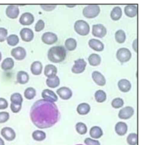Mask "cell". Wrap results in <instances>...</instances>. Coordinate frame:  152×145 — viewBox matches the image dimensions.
Here are the masks:
<instances>
[{
    "instance_id": "obj_1",
    "label": "cell",
    "mask_w": 152,
    "mask_h": 145,
    "mask_svg": "<svg viewBox=\"0 0 152 145\" xmlns=\"http://www.w3.org/2000/svg\"><path fill=\"white\" fill-rule=\"evenodd\" d=\"M33 124L39 128H48L59 120L60 114L57 106L52 101L41 99L31 106L30 112Z\"/></svg>"
},
{
    "instance_id": "obj_2",
    "label": "cell",
    "mask_w": 152,
    "mask_h": 145,
    "mask_svg": "<svg viewBox=\"0 0 152 145\" xmlns=\"http://www.w3.org/2000/svg\"><path fill=\"white\" fill-rule=\"evenodd\" d=\"M65 57L66 50L63 46H54L48 50V58L52 63H61L65 60Z\"/></svg>"
},
{
    "instance_id": "obj_3",
    "label": "cell",
    "mask_w": 152,
    "mask_h": 145,
    "mask_svg": "<svg viewBox=\"0 0 152 145\" xmlns=\"http://www.w3.org/2000/svg\"><path fill=\"white\" fill-rule=\"evenodd\" d=\"M74 27L77 33L81 36H86L90 32L89 24L83 20H77L75 22Z\"/></svg>"
},
{
    "instance_id": "obj_4",
    "label": "cell",
    "mask_w": 152,
    "mask_h": 145,
    "mask_svg": "<svg viewBox=\"0 0 152 145\" xmlns=\"http://www.w3.org/2000/svg\"><path fill=\"white\" fill-rule=\"evenodd\" d=\"M100 11V9L97 5H88L85 7L83 10V16L87 18H93L97 17Z\"/></svg>"
},
{
    "instance_id": "obj_5",
    "label": "cell",
    "mask_w": 152,
    "mask_h": 145,
    "mask_svg": "<svg viewBox=\"0 0 152 145\" xmlns=\"http://www.w3.org/2000/svg\"><path fill=\"white\" fill-rule=\"evenodd\" d=\"M116 58L122 63L127 62L131 58V53L126 48H121L116 52Z\"/></svg>"
},
{
    "instance_id": "obj_6",
    "label": "cell",
    "mask_w": 152,
    "mask_h": 145,
    "mask_svg": "<svg viewBox=\"0 0 152 145\" xmlns=\"http://www.w3.org/2000/svg\"><path fill=\"white\" fill-rule=\"evenodd\" d=\"M86 65L87 63L84 59H77L74 61V64L71 69V71L72 73L76 74L83 73L85 70Z\"/></svg>"
},
{
    "instance_id": "obj_7",
    "label": "cell",
    "mask_w": 152,
    "mask_h": 145,
    "mask_svg": "<svg viewBox=\"0 0 152 145\" xmlns=\"http://www.w3.org/2000/svg\"><path fill=\"white\" fill-rule=\"evenodd\" d=\"M107 33L106 28L102 24H96L93 25L92 35L97 38H102L104 37Z\"/></svg>"
},
{
    "instance_id": "obj_8",
    "label": "cell",
    "mask_w": 152,
    "mask_h": 145,
    "mask_svg": "<svg viewBox=\"0 0 152 145\" xmlns=\"http://www.w3.org/2000/svg\"><path fill=\"white\" fill-rule=\"evenodd\" d=\"M42 41L45 44L52 45L56 42L58 41V36L55 33L53 32H47L42 35Z\"/></svg>"
},
{
    "instance_id": "obj_9",
    "label": "cell",
    "mask_w": 152,
    "mask_h": 145,
    "mask_svg": "<svg viewBox=\"0 0 152 145\" xmlns=\"http://www.w3.org/2000/svg\"><path fill=\"white\" fill-rule=\"evenodd\" d=\"M134 113V110L132 107L126 106L119 110L118 117L121 119H128L133 116Z\"/></svg>"
},
{
    "instance_id": "obj_10",
    "label": "cell",
    "mask_w": 152,
    "mask_h": 145,
    "mask_svg": "<svg viewBox=\"0 0 152 145\" xmlns=\"http://www.w3.org/2000/svg\"><path fill=\"white\" fill-rule=\"evenodd\" d=\"M11 54L15 60H22L26 56V51L21 47H17L11 50Z\"/></svg>"
},
{
    "instance_id": "obj_11",
    "label": "cell",
    "mask_w": 152,
    "mask_h": 145,
    "mask_svg": "<svg viewBox=\"0 0 152 145\" xmlns=\"http://www.w3.org/2000/svg\"><path fill=\"white\" fill-rule=\"evenodd\" d=\"M1 135L7 141H12L16 137V134L13 129L10 127H4L1 130Z\"/></svg>"
},
{
    "instance_id": "obj_12",
    "label": "cell",
    "mask_w": 152,
    "mask_h": 145,
    "mask_svg": "<svg viewBox=\"0 0 152 145\" xmlns=\"http://www.w3.org/2000/svg\"><path fill=\"white\" fill-rule=\"evenodd\" d=\"M34 20L33 15L30 13H24L21 14L19 19V22L21 24L24 26H28L31 24Z\"/></svg>"
},
{
    "instance_id": "obj_13",
    "label": "cell",
    "mask_w": 152,
    "mask_h": 145,
    "mask_svg": "<svg viewBox=\"0 0 152 145\" xmlns=\"http://www.w3.org/2000/svg\"><path fill=\"white\" fill-rule=\"evenodd\" d=\"M20 35L21 39L25 42H30L34 38L33 30L29 28H23L20 32Z\"/></svg>"
},
{
    "instance_id": "obj_14",
    "label": "cell",
    "mask_w": 152,
    "mask_h": 145,
    "mask_svg": "<svg viewBox=\"0 0 152 145\" xmlns=\"http://www.w3.org/2000/svg\"><path fill=\"white\" fill-rule=\"evenodd\" d=\"M56 93L62 100H68L72 95L71 90L66 87H62L56 90Z\"/></svg>"
},
{
    "instance_id": "obj_15",
    "label": "cell",
    "mask_w": 152,
    "mask_h": 145,
    "mask_svg": "<svg viewBox=\"0 0 152 145\" xmlns=\"http://www.w3.org/2000/svg\"><path fill=\"white\" fill-rule=\"evenodd\" d=\"M42 97L44 100L52 102H55L58 100L56 94L53 91L49 89H45L42 91Z\"/></svg>"
},
{
    "instance_id": "obj_16",
    "label": "cell",
    "mask_w": 152,
    "mask_h": 145,
    "mask_svg": "<svg viewBox=\"0 0 152 145\" xmlns=\"http://www.w3.org/2000/svg\"><path fill=\"white\" fill-rule=\"evenodd\" d=\"M5 13L8 18L12 19L16 18L18 16L20 13L19 8H18V7L14 5H9L6 8Z\"/></svg>"
},
{
    "instance_id": "obj_17",
    "label": "cell",
    "mask_w": 152,
    "mask_h": 145,
    "mask_svg": "<svg viewBox=\"0 0 152 145\" xmlns=\"http://www.w3.org/2000/svg\"><path fill=\"white\" fill-rule=\"evenodd\" d=\"M91 77L94 82L99 86H104L106 84L104 76L98 71H94L91 74Z\"/></svg>"
},
{
    "instance_id": "obj_18",
    "label": "cell",
    "mask_w": 152,
    "mask_h": 145,
    "mask_svg": "<svg viewBox=\"0 0 152 145\" xmlns=\"http://www.w3.org/2000/svg\"><path fill=\"white\" fill-rule=\"evenodd\" d=\"M89 47L94 51H102L104 49L103 44L99 40L96 39H91L88 41Z\"/></svg>"
},
{
    "instance_id": "obj_19",
    "label": "cell",
    "mask_w": 152,
    "mask_h": 145,
    "mask_svg": "<svg viewBox=\"0 0 152 145\" xmlns=\"http://www.w3.org/2000/svg\"><path fill=\"white\" fill-rule=\"evenodd\" d=\"M124 13L128 17H134L137 15L138 8L137 5H127L124 8Z\"/></svg>"
},
{
    "instance_id": "obj_20",
    "label": "cell",
    "mask_w": 152,
    "mask_h": 145,
    "mask_svg": "<svg viewBox=\"0 0 152 145\" xmlns=\"http://www.w3.org/2000/svg\"><path fill=\"white\" fill-rule=\"evenodd\" d=\"M115 130L116 134L120 136L126 134L128 131V126L126 123L124 122H118L115 127Z\"/></svg>"
},
{
    "instance_id": "obj_21",
    "label": "cell",
    "mask_w": 152,
    "mask_h": 145,
    "mask_svg": "<svg viewBox=\"0 0 152 145\" xmlns=\"http://www.w3.org/2000/svg\"><path fill=\"white\" fill-rule=\"evenodd\" d=\"M118 87L120 91L123 92H126L130 90L131 88V84L128 80L126 79H122L118 81Z\"/></svg>"
},
{
    "instance_id": "obj_22",
    "label": "cell",
    "mask_w": 152,
    "mask_h": 145,
    "mask_svg": "<svg viewBox=\"0 0 152 145\" xmlns=\"http://www.w3.org/2000/svg\"><path fill=\"white\" fill-rule=\"evenodd\" d=\"M43 69L42 64L39 61H35L32 63L30 66V70L33 75H39L41 74Z\"/></svg>"
},
{
    "instance_id": "obj_23",
    "label": "cell",
    "mask_w": 152,
    "mask_h": 145,
    "mask_svg": "<svg viewBox=\"0 0 152 145\" xmlns=\"http://www.w3.org/2000/svg\"><path fill=\"white\" fill-rule=\"evenodd\" d=\"M57 73V68L53 64H47L45 66L44 74L48 78H51L56 76Z\"/></svg>"
},
{
    "instance_id": "obj_24",
    "label": "cell",
    "mask_w": 152,
    "mask_h": 145,
    "mask_svg": "<svg viewBox=\"0 0 152 145\" xmlns=\"http://www.w3.org/2000/svg\"><path fill=\"white\" fill-rule=\"evenodd\" d=\"M89 134L93 138L98 139L103 135V131L100 127L94 126L90 128Z\"/></svg>"
},
{
    "instance_id": "obj_25",
    "label": "cell",
    "mask_w": 152,
    "mask_h": 145,
    "mask_svg": "<svg viewBox=\"0 0 152 145\" xmlns=\"http://www.w3.org/2000/svg\"><path fill=\"white\" fill-rule=\"evenodd\" d=\"M90 111V106L88 103H82L78 105L77 107V112L79 115H86Z\"/></svg>"
},
{
    "instance_id": "obj_26",
    "label": "cell",
    "mask_w": 152,
    "mask_h": 145,
    "mask_svg": "<svg viewBox=\"0 0 152 145\" xmlns=\"http://www.w3.org/2000/svg\"><path fill=\"white\" fill-rule=\"evenodd\" d=\"M29 80L28 74L25 71H19L17 75V81L20 84H25Z\"/></svg>"
},
{
    "instance_id": "obj_27",
    "label": "cell",
    "mask_w": 152,
    "mask_h": 145,
    "mask_svg": "<svg viewBox=\"0 0 152 145\" xmlns=\"http://www.w3.org/2000/svg\"><path fill=\"white\" fill-rule=\"evenodd\" d=\"M14 66V60L10 57H7L3 60L2 63H1V67L2 68V70L6 71V70L12 69Z\"/></svg>"
},
{
    "instance_id": "obj_28",
    "label": "cell",
    "mask_w": 152,
    "mask_h": 145,
    "mask_svg": "<svg viewBox=\"0 0 152 145\" xmlns=\"http://www.w3.org/2000/svg\"><path fill=\"white\" fill-rule=\"evenodd\" d=\"M89 64L92 66H97L101 63V57L99 55L93 53L90 54L88 58Z\"/></svg>"
},
{
    "instance_id": "obj_29",
    "label": "cell",
    "mask_w": 152,
    "mask_h": 145,
    "mask_svg": "<svg viewBox=\"0 0 152 145\" xmlns=\"http://www.w3.org/2000/svg\"><path fill=\"white\" fill-rule=\"evenodd\" d=\"M46 83L49 87L51 88H54L59 85L60 80L59 77L56 75L51 78H48V79H46Z\"/></svg>"
},
{
    "instance_id": "obj_30",
    "label": "cell",
    "mask_w": 152,
    "mask_h": 145,
    "mask_svg": "<svg viewBox=\"0 0 152 145\" xmlns=\"http://www.w3.org/2000/svg\"><path fill=\"white\" fill-rule=\"evenodd\" d=\"M122 15V12L121 8L117 6L114 7L112 10L110 12V18L114 20V21H117L121 18Z\"/></svg>"
},
{
    "instance_id": "obj_31",
    "label": "cell",
    "mask_w": 152,
    "mask_h": 145,
    "mask_svg": "<svg viewBox=\"0 0 152 145\" xmlns=\"http://www.w3.org/2000/svg\"><path fill=\"white\" fill-rule=\"evenodd\" d=\"M77 41L72 38H69L66 39L65 42V46L68 51H73L77 47Z\"/></svg>"
},
{
    "instance_id": "obj_32",
    "label": "cell",
    "mask_w": 152,
    "mask_h": 145,
    "mask_svg": "<svg viewBox=\"0 0 152 145\" xmlns=\"http://www.w3.org/2000/svg\"><path fill=\"white\" fill-rule=\"evenodd\" d=\"M46 133L41 130H36L32 133V137L36 141H43L46 138Z\"/></svg>"
},
{
    "instance_id": "obj_33",
    "label": "cell",
    "mask_w": 152,
    "mask_h": 145,
    "mask_svg": "<svg viewBox=\"0 0 152 145\" xmlns=\"http://www.w3.org/2000/svg\"><path fill=\"white\" fill-rule=\"evenodd\" d=\"M115 38L116 41L119 44H122L125 42L126 39V35L124 30H118L115 32Z\"/></svg>"
},
{
    "instance_id": "obj_34",
    "label": "cell",
    "mask_w": 152,
    "mask_h": 145,
    "mask_svg": "<svg viewBox=\"0 0 152 145\" xmlns=\"http://www.w3.org/2000/svg\"><path fill=\"white\" fill-rule=\"evenodd\" d=\"M94 97L97 102L103 103L106 100V94L104 91L99 90L96 91L94 94Z\"/></svg>"
},
{
    "instance_id": "obj_35",
    "label": "cell",
    "mask_w": 152,
    "mask_h": 145,
    "mask_svg": "<svg viewBox=\"0 0 152 145\" xmlns=\"http://www.w3.org/2000/svg\"><path fill=\"white\" fill-rule=\"evenodd\" d=\"M36 94V90L33 87H28L27 88L24 92V95L26 98L27 100H31L33 99Z\"/></svg>"
},
{
    "instance_id": "obj_36",
    "label": "cell",
    "mask_w": 152,
    "mask_h": 145,
    "mask_svg": "<svg viewBox=\"0 0 152 145\" xmlns=\"http://www.w3.org/2000/svg\"><path fill=\"white\" fill-rule=\"evenodd\" d=\"M7 44L10 46H12V47L15 46L19 42V38L17 35L15 34H12L7 36Z\"/></svg>"
},
{
    "instance_id": "obj_37",
    "label": "cell",
    "mask_w": 152,
    "mask_h": 145,
    "mask_svg": "<svg viewBox=\"0 0 152 145\" xmlns=\"http://www.w3.org/2000/svg\"><path fill=\"white\" fill-rule=\"evenodd\" d=\"M75 129L77 132L80 135H84L86 134L87 131V127L83 122H78L75 125Z\"/></svg>"
},
{
    "instance_id": "obj_38",
    "label": "cell",
    "mask_w": 152,
    "mask_h": 145,
    "mask_svg": "<svg viewBox=\"0 0 152 145\" xmlns=\"http://www.w3.org/2000/svg\"><path fill=\"white\" fill-rule=\"evenodd\" d=\"M126 141L129 145H137L138 136L136 133H130L126 137Z\"/></svg>"
},
{
    "instance_id": "obj_39",
    "label": "cell",
    "mask_w": 152,
    "mask_h": 145,
    "mask_svg": "<svg viewBox=\"0 0 152 145\" xmlns=\"http://www.w3.org/2000/svg\"><path fill=\"white\" fill-rule=\"evenodd\" d=\"M10 100H11V103L22 104V102H23V97H22L20 93L15 92L11 95Z\"/></svg>"
},
{
    "instance_id": "obj_40",
    "label": "cell",
    "mask_w": 152,
    "mask_h": 145,
    "mask_svg": "<svg viewBox=\"0 0 152 145\" xmlns=\"http://www.w3.org/2000/svg\"><path fill=\"white\" fill-rule=\"evenodd\" d=\"M124 100L121 98H115L112 101L111 103L112 106L115 109H119L122 107L124 106Z\"/></svg>"
},
{
    "instance_id": "obj_41",
    "label": "cell",
    "mask_w": 152,
    "mask_h": 145,
    "mask_svg": "<svg viewBox=\"0 0 152 145\" xmlns=\"http://www.w3.org/2000/svg\"><path fill=\"white\" fill-rule=\"evenodd\" d=\"M10 118V114L7 112H0V124L6 122Z\"/></svg>"
},
{
    "instance_id": "obj_42",
    "label": "cell",
    "mask_w": 152,
    "mask_h": 145,
    "mask_svg": "<svg viewBox=\"0 0 152 145\" xmlns=\"http://www.w3.org/2000/svg\"><path fill=\"white\" fill-rule=\"evenodd\" d=\"M8 31L4 27H0V42H4L7 38Z\"/></svg>"
},
{
    "instance_id": "obj_43",
    "label": "cell",
    "mask_w": 152,
    "mask_h": 145,
    "mask_svg": "<svg viewBox=\"0 0 152 145\" xmlns=\"http://www.w3.org/2000/svg\"><path fill=\"white\" fill-rule=\"evenodd\" d=\"M44 27H45V22L43 21V20H39L34 26V29L36 32H40L44 29Z\"/></svg>"
},
{
    "instance_id": "obj_44",
    "label": "cell",
    "mask_w": 152,
    "mask_h": 145,
    "mask_svg": "<svg viewBox=\"0 0 152 145\" xmlns=\"http://www.w3.org/2000/svg\"><path fill=\"white\" fill-rule=\"evenodd\" d=\"M10 108L13 113H18L20 111L21 109V104L11 103L10 105Z\"/></svg>"
},
{
    "instance_id": "obj_45",
    "label": "cell",
    "mask_w": 152,
    "mask_h": 145,
    "mask_svg": "<svg viewBox=\"0 0 152 145\" xmlns=\"http://www.w3.org/2000/svg\"><path fill=\"white\" fill-rule=\"evenodd\" d=\"M84 143L86 145H100V143L98 140H93L88 137L84 140Z\"/></svg>"
},
{
    "instance_id": "obj_46",
    "label": "cell",
    "mask_w": 152,
    "mask_h": 145,
    "mask_svg": "<svg viewBox=\"0 0 152 145\" xmlns=\"http://www.w3.org/2000/svg\"><path fill=\"white\" fill-rule=\"evenodd\" d=\"M56 5H53V4H42L40 5V7L45 11H50L53 10L56 8Z\"/></svg>"
},
{
    "instance_id": "obj_47",
    "label": "cell",
    "mask_w": 152,
    "mask_h": 145,
    "mask_svg": "<svg viewBox=\"0 0 152 145\" xmlns=\"http://www.w3.org/2000/svg\"><path fill=\"white\" fill-rule=\"evenodd\" d=\"M8 104L6 99L0 98V109H5L8 107Z\"/></svg>"
},
{
    "instance_id": "obj_48",
    "label": "cell",
    "mask_w": 152,
    "mask_h": 145,
    "mask_svg": "<svg viewBox=\"0 0 152 145\" xmlns=\"http://www.w3.org/2000/svg\"><path fill=\"white\" fill-rule=\"evenodd\" d=\"M137 39H135L134 40V42H133V44H132V48H133V49L134 50V51H135V52H137Z\"/></svg>"
},
{
    "instance_id": "obj_49",
    "label": "cell",
    "mask_w": 152,
    "mask_h": 145,
    "mask_svg": "<svg viewBox=\"0 0 152 145\" xmlns=\"http://www.w3.org/2000/svg\"><path fill=\"white\" fill-rule=\"evenodd\" d=\"M0 145H5L4 141L0 137Z\"/></svg>"
},
{
    "instance_id": "obj_50",
    "label": "cell",
    "mask_w": 152,
    "mask_h": 145,
    "mask_svg": "<svg viewBox=\"0 0 152 145\" xmlns=\"http://www.w3.org/2000/svg\"><path fill=\"white\" fill-rule=\"evenodd\" d=\"M66 6L68 7H69V8H72V7H75V5H66Z\"/></svg>"
},
{
    "instance_id": "obj_51",
    "label": "cell",
    "mask_w": 152,
    "mask_h": 145,
    "mask_svg": "<svg viewBox=\"0 0 152 145\" xmlns=\"http://www.w3.org/2000/svg\"><path fill=\"white\" fill-rule=\"evenodd\" d=\"M1 59H2V55H1V53L0 52V61H1Z\"/></svg>"
},
{
    "instance_id": "obj_52",
    "label": "cell",
    "mask_w": 152,
    "mask_h": 145,
    "mask_svg": "<svg viewBox=\"0 0 152 145\" xmlns=\"http://www.w3.org/2000/svg\"><path fill=\"white\" fill-rule=\"evenodd\" d=\"M76 145H83V144H76Z\"/></svg>"
}]
</instances>
